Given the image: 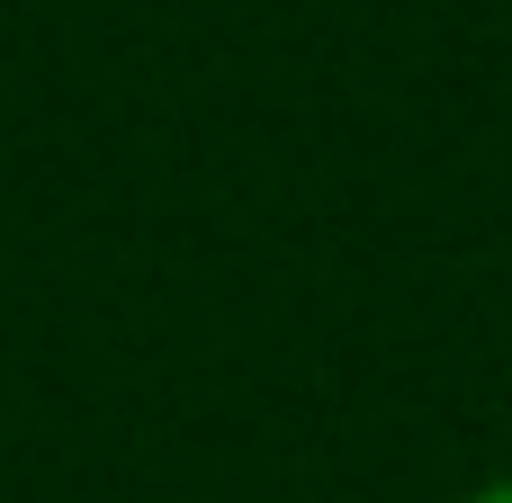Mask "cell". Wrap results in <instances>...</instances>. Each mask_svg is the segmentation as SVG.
<instances>
[{
  "instance_id": "6da1fadb",
  "label": "cell",
  "mask_w": 512,
  "mask_h": 503,
  "mask_svg": "<svg viewBox=\"0 0 512 503\" xmlns=\"http://www.w3.org/2000/svg\"><path fill=\"white\" fill-rule=\"evenodd\" d=\"M477 503H512V486H495V495H477Z\"/></svg>"
}]
</instances>
